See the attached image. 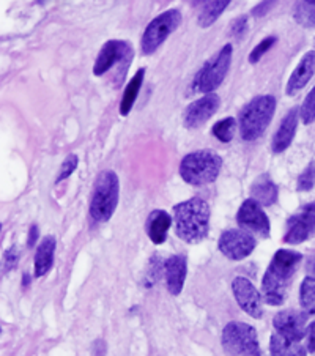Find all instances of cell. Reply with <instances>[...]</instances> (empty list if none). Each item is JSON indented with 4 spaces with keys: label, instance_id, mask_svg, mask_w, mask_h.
Segmentation results:
<instances>
[{
    "label": "cell",
    "instance_id": "obj_1",
    "mask_svg": "<svg viewBox=\"0 0 315 356\" xmlns=\"http://www.w3.org/2000/svg\"><path fill=\"white\" fill-rule=\"evenodd\" d=\"M301 260V254L290 249H279L273 256L261 281V295L266 305L281 306L285 301Z\"/></svg>",
    "mask_w": 315,
    "mask_h": 356
},
{
    "label": "cell",
    "instance_id": "obj_2",
    "mask_svg": "<svg viewBox=\"0 0 315 356\" xmlns=\"http://www.w3.org/2000/svg\"><path fill=\"white\" fill-rule=\"evenodd\" d=\"M175 234L185 243L204 241L210 232V205L200 197L188 199L174 207Z\"/></svg>",
    "mask_w": 315,
    "mask_h": 356
},
{
    "label": "cell",
    "instance_id": "obj_3",
    "mask_svg": "<svg viewBox=\"0 0 315 356\" xmlns=\"http://www.w3.org/2000/svg\"><path fill=\"white\" fill-rule=\"evenodd\" d=\"M276 111V98L273 95H260L245 106L240 112V134L246 142L257 140L270 127Z\"/></svg>",
    "mask_w": 315,
    "mask_h": 356
},
{
    "label": "cell",
    "instance_id": "obj_4",
    "mask_svg": "<svg viewBox=\"0 0 315 356\" xmlns=\"http://www.w3.org/2000/svg\"><path fill=\"white\" fill-rule=\"evenodd\" d=\"M223 169V158L213 150H197L181 159L180 175L188 185L204 186L216 180Z\"/></svg>",
    "mask_w": 315,
    "mask_h": 356
},
{
    "label": "cell",
    "instance_id": "obj_5",
    "mask_svg": "<svg viewBox=\"0 0 315 356\" xmlns=\"http://www.w3.org/2000/svg\"><path fill=\"white\" fill-rule=\"evenodd\" d=\"M118 195H120V181L115 172H99L90 199V216L95 222L109 221L118 205Z\"/></svg>",
    "mask_w": 315,
    "mask_h": 356
},
{
    "label": "cell",
    "instance_id": "obj_6",
    "mask_svg": "<svg viewBox=\"0 0 315 356\" xmlns=\"http://www.w3.org/2000/svg\"><path fill=\"white\" fill-rule=\"evenodd\" d=\"M221 343L229 356H261L257 331L245 322L225 325Z\"/></svg>",
    "mask_w": 315,
    "mask_h": 356
},
{
    "label": "cell",
    "instance_id": "obj_7",
    "mask_svg": "<svg viewBox=\"0 0 315 356\" xmlns=\"http://www.w3.org/2000/svg\"><path fill=\"white\" fill-rule=\"evenodd\" d=\"M232 56H234V47L230 43L225 44L216 56H213L210 60L205 62L204 67L199 70L193 81L191 88L199 93H213L223 84L225 76L229 73Z\"/></svg>",
    "mask_w": 315,
    "mask_h": 356
},
{
    "label": "cell",
    "instance_id": "obj_8",
    "mask_svg": "<svg viewBox=\"0 0 315 356\" xmlns=\"http://www.w3.org/2000/svg\"><path fill=\"white\" fill-rule=\"evenodd\" d=\"M181 22V13L175 8L164 11L148 24L140 40V49L145 56H152L170 33H174Z\"/></svg>",
    "mask_w": 315,
    "mask_h": 356
},
{
    "label": "cell",
    "instance_id": "obj_9",
    "mask_svg": "<svg viewBox=\"0 0 315 356\" xmlns=\"http://www.w3.org/2000/svg\"><path fill=\"white\" fill-rule=\"evenodd\" d=\"M134 57V51L128 41L123 40H109L101 47L99 54L93 65V74L103 76L114 68V65H118L122 68L120 74L122 79L124 78L123 73L127 74L128 67Z\"/></svg>",
    "mask_w": 315,
    "mask_h": 356
},
{
    "label": "cell",
    "instance_id": "obj_10",
    "mask_svg": "<svg viewBox=\"0 0 315 356\" xmlns=\"http://www.w3.org/2000/svg\"><path fill=\"white\" fill-rule=\"evenodd\" d=\"M257 246L254 236L241 229H229L221 234L218 248L230 260H243L249 257Z\"/></svg>",
    "mask_w": 315,
    "mask_h": 356
},
{
    "label": "cell",
    "instance_id": "obj_11",
    "mask_svg": "<svg viewBox=\"0 0 315 356\" xmlns=\"http://www.w3.org/2000/svg\"><path fill=\"white\" fill-rule=\"evenodd\" d=\"M236 222L246 232L257 234L264 238L270 236V219L261 209V205L254 199H246L243 202L239 213H236Z\"/></svg>",
    "mask_w": 315,
    "mask_h": 356
},
{
    "label": "cell",
    "instance_id": "obj_12",
    "mask_svg": "<svg viewBox=\"0 0 315 356\" xmlns=\"http://www.w3.org/2000/svg\"><path fill=\"white\" fill-rule=\"evenodd\" d=\"M219 106H221V98L216 93L204 95L189 104L183 112V124L188 129H197L216 114Z\"/></svg>",
    "mask_w": 315,
    "mask_h": 356
},
{
    "label": "cell",
    "instance_id": "obj_13",
    "mask_svg": "<svg viewBox=\"0 0 315 356\" xmlns=\"http://www.w3.org/2000/svg\"><path fill=\"white\" fill-rule=\"evenodd\" d=\"M232 292L239 306L252 318H261L264 306H261V295L248 277L239 276L232 282Z\"/></svg>",
    "mask_w": 315,
    "mask_h": 356
},
{
    "label": "cell",
    "instance_id": "obj_14",
    "mask_svg": "<svg viewBox=\"0 0 315 356\" xmlns=\"http://www.w3.org/2000/svg\"><path fill=\"white\" fill-rule=\"evenodd\" d=\"M307 314L296 309H284L273 318L276 333L290 341L300 342L307 334Z\"/></svg>",
    "mask_w": 315,
    "mask_h": 356
},
{
    "label": "cell",
    "instance_id": "obj_15",
    "mask_svg": "<svg viewBox=\"0 0 315 356\" xmlns=\"http://www.w3.org/2000/svg\"><path fill=\"white\" fill-rule=\"evenodd\" d=\"M315 235V215L302 211L300 215L289 218L287 232L284 235V243L289 245H301Z\"/></svg>",
    "mask_w": 315,
    "mask_h": 356
},
{
    "label": "cell",
    "instance_id": "obj_16",
    "mask_svg": "<svg viewBox=\"0 0 315 356\" xmlns=\"http://www.w3.org/2000/svg\"><path fill=\"white\" fill-rule=\"evenodd\" d=\"M188 273V259L181 254H174L164 262V279L165 287H168L169 293L178 296L181 293L183 287H185Z\"/></svg>",
    "mask_w": 315,
    "mask_h": 356
},
{
    "label": "cell",
    "instance_id": "obj_17",
    "mask_svg": "<svg viewBox=\"0 0 315 356\" xmlns=\"http://www.w3.org/2000/svg\"><path fill=\"white\" fill-rule=\"evenodd\" d=\"M298 117H300V109H290L287 115L282 118L281 124H279L276 134L273 136L271 140V150L273 153H282L287 150L290 144L293 142V138L296 134V128H298Z\"/></svg>",
    "mask_w": 315,
    "mask_h": 356
},
{
    "label": "cell",
    "instance_id": "obj_18",
    "mask_svg": "<svg viewBox=\"0 0 315 356\" xmlns=\"http://www.w3.org/2000/svg\"><path fill=\"white\" fill-rule=\"evenodd\" d=\"M315 74V51H309L306 52L300 63L296 65V68L293 70L292 76L287 82V92L289 97H293V95L298 93L301 88H305L307 86V82L314 78Z\"/></svg>",
    "mask_w": 315,
    "mask_h": 356
},
{
    "label": "cell",
    "instance_id": "obj_19",
    "mask_svg": "<svg viewBox=\"0 0 315 356\" xmlns=\"http://www.w3.org/2000/svg\"><path fill=\"white\" fill-rule=\"evenodd\" d=\"M172 225V218L168 211L153 210L147 218L145 230L154 245H163L168 238V232Z\"/></svg>",
    "mask_w": 315,
    "mask_h": 356
},
{
    "label": "cell",
    "instance_id": "obj_20",
    "mask_svg": "<svg viewBox=\"0 0 315 356\" xmlns=\"http://www.w3.org/2000/svg\"><path fill=\"white\" fill-rule=\"evenodd\" d=\"M57 241L52 235L45 236L38 245L37 252H35V276L43 277L51 271L54 265Z\"/></svg>",
    "mask_w": 315,
    "mask_h": 356
},
{
    "label": "cell",
    "instance_id": "obj_21",
    "mask_svg": "<svg viewBox=\"0 0 315 356\" xmlns=\"http://www.w3.org/2000/svg\"><path fill=\"white\" fill-rule=\"evenodd\" d=\"M277 186L268 174L259 175L251 186V199L259 202L261 207L275 205L277 200Z\"/></svg>",
    "mask_w": 315,
    "mask_h": 356
},
{
    "label": "cell",
    "instance_id": "obj_22",
    "mask_svg": "<svg viewBox=\"0 0 315 356\" xmlns=\"http://www.w3.org/2000/svg\"><path fill=\"white\" fill-rule=\"evenodd\" d=\"M271 356H307V350L300 342L275 333L270 337Z\"/></svg>",
    "mask_w": 315,
    "mask_h": 356
},
{
    "label": "cell",
    "instance_id": "obj_23",
    "mask_svg": "<svg viewBox=\"0 0 315 356\" xmlns=\"http://www.w3.org/2000/svg\"><path fill=\"white\" fill-rule=\"evenodd\" d=\"M144 79H145V68H139L138 71H136V74L133 76V79L128 82V86L123 92L122 103H120V114L123 117H127L131 112V109H133Z\"/></svg>",
    "mask_w": 315,
    "mask_h": 356
},
{
    "label": "cell",
    "instance_id": "obj_24",
    "mask_svg": "<svg viewBox=\"0 0 315 356\" xmlns=\"http://www.w3.org/2000/svg\"><path fill=\"white\" fill-rule=\"evenodd\" d=\"M229 0H211V2H204L197 17L199 27L207 29L213 26L218 21V17L224 13V10L229 7Z\"/></svg>",
    "mask_w": 315,
    "mask_h": 356
},
{
    "label": "cell",
    "instance_id": "obj_25",
    "mask_svg": "<svg viewBox=\"0 0 315 356\" xmlns=\"http://www.w3.org/2000/svg\"><path fill=\"white\" fill-rule=\"evenodd\" d=\"M293 19L305 29L315 27V0L296 2L293 5Z\"/></svg>",
    "mask_w": 315,
    "mask_h": 356
},
{
    "label": "cell",
    "instance_id": "obj_26",
    "mask_svg": "<svg viewBox=\"0 0 315 356\" xmlns=\"http://www.w3.org/2000/svg\"><path fill=\"white\" fill-rule=\"evenodd\" d=\"M300 302L306 314H315V277L307 276L301 282Z\"/></svg>",
    "mask_w": 315,
    "mask_h": 356
},
{
    "label": "cell",
    "instance_id": "obj_27",
    "mask_svg": "<svg viewBox=\"0 0 315 356\" xmlns=\"http://www.w3.org/2000/svg\"><path fill=\"white\" fill-rule=\"evenodd\" d=\"M235 129H236V120L234 117H225L223 120H219L218 123L213 124V136L218 140H221L223 144H229V142L234 139L235 136Z\"/></svg>",
    "mask_w": 315,
    "mask_h": 356
},
{
    "label": "cell",
    "instance_id": "obj_28",
    "mask_svg": "<svg viewBox=\"0 0 315 356\" xmlns=\"http://www.w3.org/2000/svg\"><path fill=\"white\" fill-rule=\"evenodd\" d=\"M300 117L305 124L315 122V87L309 92L305 103H302L300 109Z\"/></svg>",
    "mask_w": 315,
    "mask_h": 356
},
{
    "label": "cell",
    "instance_id": "obj_29",
    "mask_svg": "<svg viewBox=\"0 0 315 356\" xmlns=\"http://www.w3.org/2000/svg\"><path fill=\"white\" fill-rule=\"evenodd\" d=\"M277 41L276 37H266L265 40H261L260 43L254 47L251 54H249V63H259L261 60V57H264L266 52H268L275 43Z\"/></svg>",
    "mask_w": 315,
    "mask_h": 356
},
{
    "label": "cell",
    "instance_id": "obj_30",
    "mask_svg": "<svg viewBox=\"0 0 315 356\" xmlns=\"http://www.w3.org/2000/svg\"><path fill=\"white\" fill-rule=\"evenodd\" d=\"M314 183H315V161L309 163L307 168L302 170V174L298 177L296 189H298V191H309V189H312Z\"/></svg>",
    "mask_w": 315,
    "mask_h": 356
},
{
    "label": "cell",
    "instance_id": "obj_31",
    "mask_svg": "<svg viewBox=\"0 0 315 356\" xmlns=\"http://www.w3.org/2000/svg\"><path fill=\"white\" fill-rule=\"evenodd\" d=\"M77 163H79V158H77V155H74V153H71V155L65 158V161L62 163L60 172H58V175L56 178V185H57V183L63 181V180H67V178L73 175V172L77 168Z\"/></svg>",
    "mask_w": 315,
    "mask_h": 356
},
{
    "label": "cell",
    "instance_id": "obj_32",
    "mask_svg": "<svg viewBox=\"0 0 315 356\" xmlns=\"http://www.w3.org/2000/svg\"><path fill=\"white\" fill-rule=\"evenodd\" d=\"M21 259V252L19 249L16 246H11L8 248L7 251L3 252V275L5 273H10L13 268H16L17 262H19Z\"/></svg>",
    "mask_w": 315,
    "mask_h": 356
},
{
    "label": "cell",
    "instance_id": "obj_33",
    "mask_svg": "<svg viewBox=\"0 0 315 356\" xmlns=\"http://www.w3.org/2000/svg\"><path fill=\"white\" fill-rule=\"evenodd\" d=\"M248 24H249V21H248L246 15H241V16L236 17V19L232 22V29H230L232 37L236 38V40L241 38L248 31Z\"/></svg>",
    "mask_w": 315,
    "mask_h": 356
},
{
    "label": "cell",
    "instance_id": "obj_34",
    "mask_svg": "<svg viewBox=\"0 0 315 356\" xmlns=\"http://www.w3.org/2000/svg\"><path fill=\"white\" fill-rule=\"evenodd\" d=\"M276 2H261L259 5H255V7L252 8L251 13L255 16V17H264L268 11L273 8V5H275Z\"/></svg>",
    "mask_w": 315,
    "mask_h": 356
},
{
    "label": "cell",
    "instance_id": "obj_35",
    "mask_svg": "<svg viewBox=\"0 0 315 356\" xmlns=\"http://www.w3.org/2000/svg\"><path fill=\"white\" fill-rule=\"evenodd\" d=\"M307 350L311 353H315V320L307 326Z\"/></svg>",
    "mask_w": 315,
    "mask_h": 356
},
{
    "label": "cell",
    "instance_id": "obj_36",
    "mask_svg": "<svg viewBox=\"0 0 315 356\" xmlns=\"http://www.w3.org/2000/svg\"><path fill=\"white\" fill-rule=\"evenodd\" d=\"M38 236H40V229H38V225H32L31 227V232H29V240H27V246L29 248H32V246H35L37 245V240H38Z\"/></svg>",
    "mask_w": 315,
    "mask_h": 356
},
{
    "label": "cell",
    "instance_id": "obj_37",
    "mask_svg": "<svg viewBox=\"0 0 315 356\" xmlns=\"http://www.w3.org/2000/svg\"><path fill=\"white\" fill-rule=\"evenodd\" d=\"M302 211H307V213H312V215H315V202H312V204H307L305 209H302Z\"/></svg>",
    "mask_w": 315,
    "mask_h": 356
},
{
    "label": "cell",
    "instance_id": "obj_38",
    "mask_svg": "<svg viewBox=\"0 0 315 356\" xmlns=\"http://www.w3.org/2000/svg\"><path fill=\"white\" fill-rule=\"evenodd\" d=\"M311 271H312V275L315 276V260H314L312 265H311Z\"/></svg>",
    "mask_w": 315,
    "mask_h": 356
}]
</instances>
